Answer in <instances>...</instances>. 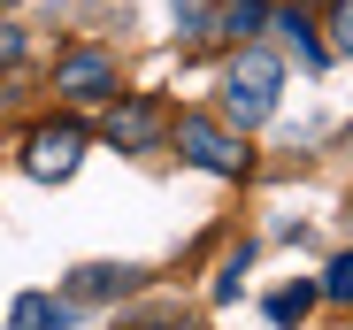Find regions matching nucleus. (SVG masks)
<instances>
[{
  "instance_id": "nucleus-13",
  "label": "nucleus",
  "mask_w": 353,
  "mask_h": 330,
  "mask_svg": "<svg viewBox=\"0 0 353 330\" xmlns=\"http://www.w3.org/2000/svg\"><path fill=\"white\" fill-rule=\"evenodd\" d=\"M330 31H338V54H353V0H338V16H330Z\"/></svg>"
},
{
  "instance_id": "nucleus-11",
  "label": "nucleus",
  "mask_w": 353,
  "mask_h": 330,
  "mask_svg": "<svg viewBox=\"0 0 353 330\" xmlns=\"http://www.w3.org/2000/svg\"><path fill=\"white\" fill-rule=\"evenodd\" d=\"M323 300H338V307H353V254H338V261L323 269Z\"/></svg>"
},
{
  "instance_id": "nucleus-6",
  "label": "nucleus",
  "mask_w": 353,
  "mask_h": 330,
  "mask_svg": "<svg viewBox=\"0 0 353 330\" xmlns=\"http://www.w3.org/2000/svg\"><path fill=\"white\" fill-rule=\"evenodd\" d=\"M62 322H70V307L54 300V292H23L8 307V330H62Z\"/></svg>"
},
{
  "instance_id": "nucleus-9",
  "label": "nucleus",
  "mask_w": 353,
  "mask_h": 330,
  "mask_svg": "<svg viewBox=\"0 0 353 330\" xmlns=\"http://www.w3.org/2000/svg\"><path fill=\"white\" fill-rule=\"evenodd\" d=\"M315 300H323V285H284V292L269 300V322H284V330H292V322H307Z\"/></svg>"
},
{
  "instance_id": "nucleus-5",
  "label": "nucleus",
  "mask_w": 353,
  "mask_h": 330,
  "mask_svg": "<svg viewBox=\"0 0 353 330\" xmlns=\"http://www.w3.org/2000/svg\"><path fill=\"white\" fill-rule=\"evenodd\" d=\"M108 138L131 146V154H154V146H161V107H154V100H123V107H108Z\"/></svg>"
},
{
  "instance_id": "nucleus-3",
  "label": "nucleus",
  "mask_w": 353,
  "mask_h": 330,
  "mask_svg": "<svg viewBox=\"0 0 353 330\" xmlns=\"http://www.w3.org/2000/svg\"><path fill=\"white\" fill-rule=\"evenodd\" d=\"M54 92L70 107H92V100H115V62L100 46H70L62 62H54Z\"/></svg>"
},
{
  "instance_id": "nucleus-8",
  "label": "nucleus",
  "mask_w": 353,
  "mask_h": 330,
  "mask_svg": "<svg viewBox=\"0 0 353 330\" xmlns=\"http://www.w3.org/2000/svg\"><path fill=\"white\" fill-rule=\"evenodd\" d=\"M208 31H215V39H230V46H246V39L261 31V0H223Z\"/></svg>"
},
{
  "instance_id": "nucleus-14",
  "label": "nucleus",
  "mask_w": 353,
  "mask_h": 330,
  "mask_svg": "<svg viewBox=\"0 0 353 330\" xmlns=\"http://www.w3.org/2000/svg\"><path fill=\"white\" fill-rule=\"evenodd\" d=\"M16 54H23V31H0V70H8Z\"/></svg>"
},
{
  "instance_id": "nucleus-4",
  "label": "nucleus",
  "mask_w": 353,
  "mask_h": 330,
  "mask_svg": "<svg viewBox=\"0 0 353 330\" xmlns=\"http://www.w3.org/2000/svg\"><path fill=\"white\" fill-rule=\"evenodd\" d=\"M77 161H85V131H77V123H39L31 146H23V169H31L39 185L77 177Z\"/></svg>"
},
{
  "instance_id": "nucleus-1",
  "label": "nucleus",
  "mask_w": 353,
  "mask_h": 330,
  "mask_svg": "<svg viewBox=\"0 0 353 330\" xmlns=\"http://www.w3.org/2000/svg\"><path fill=\"white\" fill-rule=\"evenodd\" d=\"M276 92H284L276 54H261V46H239V62L223 70V116L239 123V131H254V123H269V116H276Z\"/></svg>"
},
{
  "instance_id": "nucleus-7",
  "label": "nucleus",
  "mask_w": 353,
  "mask_h": 330,
  "mask_svg": "<svg viewBox=\"0 0 353 330\" xmlns=\"http://www.w3.org/2000/svg\"><path fill=\"white\" fill-rule=\"evenodd\" d=\"M139 285V269H123V261H92V269H77V300H115V292H131Z\"/></svg>"
},
{
  "instance_id": "nucleus-12",
  "label": "nucleus",
  "mask_w": 353,
  "mask_h": 330,
  "mask_svg": "<svg viewBox=\"0 0 353 330\" xmlns=\"http://www.w3.org/2000/svg\"><path fill=\"white\" fill-rule=\"evenodd\" d=\"M176 23H185V31H192V39H200V31H208V23H215V8H208V0H176Z\"/></svg>"
},
{
  "instance_id": "nucleus-10",
  "label": "nucleus",
  "mask_w": 353,
  "mask_h": 330,
  "mask_svg": "<svg viewBox=\"0 0 353 330\" xmlns=\"http://www.w3.org/2000/svg\"><path fill=\"white\" fill-rule=\"evenodd\" d=\"M276 31H284L292 46H300V62H307V70H323V62H330V54H323V39H315V23H307V16H276Z\"/></svg>"
},
{
  "instance_id": "nucleus-2",
  "label": "nucleus",
  "mask_w": 353,
  "mask_h": 330,
  "mask_svg": "<svg viewBox=\"0 0 353 330\" xmlns=\"http://www.w3.org/2000/svg\"><path fill=\"white\" fill-rule=\"evenodd\" d=\"M176 146H185L208 177H246V138L223 131L215 116H176Z\"/></svg>"
}]
</instances>
